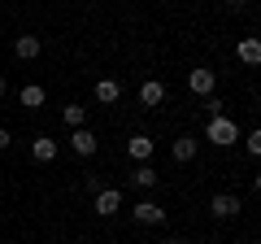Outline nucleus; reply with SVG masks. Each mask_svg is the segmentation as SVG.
<instances>
[{"label":"nucleus","mask_w":261,"mask_h":244,"mask_svg":"<svg viewBox=\"0 0 261 244\" xmlns=\"http://www.w3.org/2000/svg\"><path fill=\"white\" fill-rule=\"evenodd\" d=\"M214 87H218V75H214L209 66L187 70V92H192V96H200V101H205V96H214Z\"/></svg>","instance_id":"nucleus-2"},{"label":"nucleus","mask_w":261,"mask_h":244,"mask_svg":"<svg viewBox=\"0 0 261 244\" xmlns=\"http://www.w3.org/2000/svg\"><path fill=\"white\" fill-rule=\"evenodd\" d=\"M170 153H174V161H196V153H200V135H192V131H183V135H174V144H170Z\"/></svg>","instance_id":"nucleus-5"},{"label":"nucleus","mask_w":261,"mask_h":244,"mask_svg":"<svg viewBox=\"0 0 261 244\" xmlns=\"http://www.w3.org/2000/svg\"><path fill=\"white\" fill-rule=\"evenodd\" d=\"M5 92H9V83H5V75H0V96H5Z\"/></svg>","instance_id":"nucleus-21"},{"label":"nucleus","mask_w":261,"mask_h":244,"mask_svg":"<svg viewBox=\"0 0 261 244\" xmlns=\"http://www.w3.org/2000/svg\"><path fill=\"white\" fill-rule=\"evenodd\" d=\"M161 244H178V240H161Z\"/></svg>","instance_id":"nucleus-22"},{"label":"nucleus","mask_w":261,"mask_h":244,"mask_svg":"<svg viewBox=\"0 0 261 244\" xmlns=\"http://www.w3.org/2000/svg\"><path fill=\"white\" fill-rule=\"evenodd\" d=\"M39 48H44L39 35H18V39H13V57H22V61H35Z\"/></svg>","instance_id":"nucleus-11"},{"label":"nucleus","mask_w":261,"mask_h":244,"mask_svg":"<svg viewBox=\"0 0 261 244\" xmlns=\"http://www.w3.org/2000/svg\"><path fill=\"white\" fill-rule=\"evenodd\" d=\"M9 144H13V135L5 131V127H0V149H9Z\"/></svg>","instance_id":"nucleus-20"},{"label":"nucleus","mask_w":261,"mask_h":244,"mask_svg":"<svg viewBox=\"0 0 261 244\" xmlns=\"http://www.w3.org/2000/svg\"><path fill=\"white\" fill-rule=\"evenodd\" d=\"M83 183H87V192H92V197H96V192H100V188H105V183H100V175H87V179H83Z\"/></svg>","instance_id":"nucleus-19"},{"label":"nucleus","mask_w":261,"mask_h":244,"mask_svg":"<svg viewBox=\"0 0 261 244\" xmlns=\"http://www.w3.org/2000/svg\"><path fill=\"white\" fill-rule=\"evenodd\" d=\"M178 244H196V240H178Z\"/></svg>","instance_id":"nucleus-23"},{"label":"nucleus","mask_w":261,"mask_h":244,"mask_svg":"<svg viewBox=\"0 0 261 244\" xmlns=\"http://www.w3.org/2000/svg\"><path fill=\"white\" fill-rule=\"evenodd\" d=\"M222 109H226V101H222V96H205V113H209V118H218Z\"/></svg>","instance_id":"nucleus-18"},{"label":"nucleus","mask_w":261,"mask_h":244,"mask_svg":"<svg viewBox=\"0 0 261 244\" xmlns=\"http://www.w3.org/2000/svg\"><path fill=\"white\" fill-rule=\"evenodd\" d=\"M130 183H135V188H157V183H161V175L148 166V161H140V166L130 170Z\"/></svg>","instance_id":"nucleus-13"},{"label":"nucleus","mask_w":261,"mask_h":244,"mask_svg":"<svg viewBox=\"0 0 261 244\" xmlns=\"http://www.w3.org/2000/svg\"><path fill=\"white\" fill-rule=\"evenodd\" d=\"M122 205H126L122 188H100V192H96V214H100V218H113V214H122Z\"/></svg>","instance_id":"nucleus-3"},{"label":"nucleus","mask_w":261,"mask_h":244,"mask_svg":"<svg viewBox=\"0 0 261 244\" xmlns=\"http://www.w3.org/2000/svg\"><path fill=\"white\" fill-rule=\"evenodd\" d=\"M161 101H166V83H161V79H148V83L140 87V105L144 109H157Z\"/></svg>","instance_id":"nucleus-9"},{"label":"nucleus","mask_w":261,"mask_h":244,"mask_svg":"<svg viewBox=\"0 0 261 244\" xmlns=\"http://www.w3.org/2000/svg\"><path fill=\"white\" fill-rule=\"evenodd\" d=\"M205 140H209V144H218V149H231V144L240 140V127H235V118H226V113L209 118V127H205Z\"/></svg>","instance_id":"nucleus-1"},{"label":"nucleus","mask_w":261,"mask_h":244,"mask_svg":"<svg viewBox=\"0 0 261 244\" xmlns=\"http://www.w3.org/2000/svg\"><path fill=\"white\" fill-rule=\"evenodd\" d=\"M240 197H235V192H218V197L214 201H209V214H214V218H235V214H240Z\"/></svg>","instance_id":"nucleus-7"},{"label":"nucleus","mask_w":261,"mask_h":244,"mask_svg":"<svg viewBox=\"0 0 261 244\" xmlns=\"http://www.w3.org/2000/svg\"><path fill=\"white\" fill-rule=\"evenodd\" d=\"M240 140H244V149H248L252 157H257V153H261V131H257V127H252L248 135H240Z\"/></svg>","instance_id":"nucleus-17"},{"label":"nucleus","mask_w":261,"mask_h":244,"mask_svg":"<svg viewBox=\"0 0 261 244\" xmlns=\"http://www.w3.org/2000/svg\"><path fill=\"white\" fill-rule=\"evenodd\" d=\"M61 118H65V127H87V105H65Z\"/></svg>","instance_id":"nucleus-16"},{"label":"nucleus","mask_w":261,"mask_h":244,"mask_svg":"<svg viewBox=\"0 0 261 244\" xmlns=\"http://www.w3.org/2000/svg\"><path fill=\"white\" fill-rule=\"evenodd\" d=\"M70 149H74L79 157H96L100 140H96V131H92V127H74V135H70Z\"/></svg>","instance_id":"nucleus-6"},{"label":"nucleus","mask_w":261,"mask_h":244,"mask_svg":"<svg viewBox=\"0 0 261 244\" xmlns=\"http://www.w3.org/2000/svg\"><path fill=\"white\" fill-rule=\"evenodd\" d=\"M18 101L27 105V109H39V105L48 101V92H44V87H39V83H27V87H22V92H18Z\"/></svg>","instance_id":"nucleus-15"},{"label":"nucleus","mask_w":261,"mask_h":244,"mask_svg":"<svg viewBox=\"0 0 261 244\" xmlns=\"http://www.w3.org/2000/svg\"><path fill=\"white\" fill-rule=\"evenodd\" d=\"M235 57H240V66H248V70H257L261 66V44L252 35H244L240 44H235Z\"/></svg>","instance_id":"nucleus-8"},{"label":"nucleus","mask_w":261,"mask_h":244,"mask_svg":"<svg viewBox=\"0 0 261 244\" xmlns=\"http://www.w3.org/2000/svg\"><path fill=\"white\" fill-rule=\"evenodd\" d=\"M152 149H157V144H152L148 135H130V140H126V153H130V161H135V166H140V161H148Z\"/></svg>","instance_id":"nucleus-10"},{"label":"nucleus","mask_w":261,"mask_h":244,"mask_svg":"<svg viewBox=\"0 0 261 244\" xmlns=\"http://www.w3.org/2000/svg\"><path fill=\"white\" fill-rule=\"evenodd\" d=\"M31 153H35V161H57V140L53 135H35V144H31Z\"/></svg>","instance_id":"nucleus-14"},{"label":"nucleus","mask_w":261,"mask_h":244,"mask_svg":"<svg viewBox=\"0 0 261 244\" xmlns=\"http://www.w3.org/2000/svg\"><path fill=\"white\" fill-rule=\"evenodd\" d=\"M130 218L144 223V227H161L166 223V209H161L157 201H135V205H130Z\"/></svg>","instance_id":"nucleus-4"},{"label":"nucleus","mask_w":261,"mask_h":244,"mask_svg":"<svg viewBox=\"0 0 261 244\" xmlns=\"http://www.w3.org/2000/svg\"><path fill=\"white\" fill-rule=\"evenodd\" d=\"M118 96H122L118 79H96V101H100V105H118Z\"/></svg>","instance_id":"nucleus-12"}]
</instances>
